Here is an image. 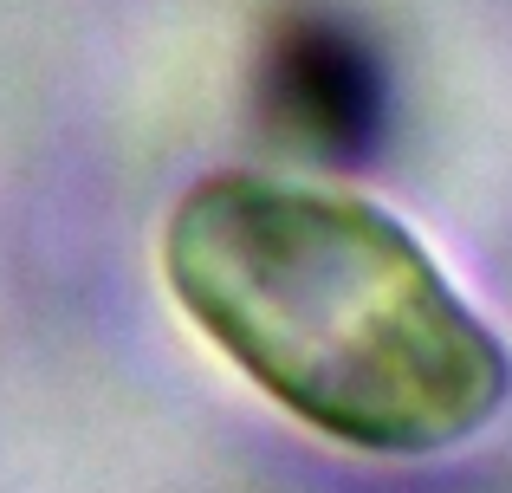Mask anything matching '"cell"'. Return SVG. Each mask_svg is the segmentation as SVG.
I'll list each match as a JSON object with an SVG mask.
<instances>
[{
  "label": "cell",
  "mask_w": 512,
  "mask_h": 493,
  "mask_svg": "<svg viewBox=\"0 0 512 493\" xmlns=\"http://www.w3.org/2000/svg\"><path fill=\"white\" fill-rule=\"evenodd\" d=\"M163 286L266 403L350 455H448L512 396L500 331L370 195L214 169L163 221Z\"/></svg>",
  "instance_id": "obj_1"
}]
</instances>
